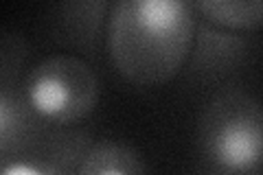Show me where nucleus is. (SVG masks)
Wrapping results in <instances>:
<instances>
[{
	"label": "nucleus",
	"mask_w": 263,
	"mask_h": 175,
	"mask_svg": "<svg viewBox=\"0 0 263 175\" xmlns=\"http://www.w3.org/2000/svg\"><path fill=\"white\" fill-rule=\"evenodd\" d=\"M193 31V5L182 0H119L108 24L110 57L134 86H160L184 64Z\"/></svg>",
	"instance_id": "nucleus-1"
},
{
	"label": "nucleus",
	"mask_w": 263,
	"mask_h": 175,
	"mask_svg": "<svg viewBox=\"0 0 263 175\" xmlns=\"http://www.w3.org/2000/svg\"><path fill=\"white\" fill-rule=\"evenodd\" d=\"M197 143L221 171L263 169V103L239 88L215 94L197 121Z\"/></svg>",
	"instance_id": "nucleus-2"
},
{
	"label": "nucleus",
	"mask_w": 263,
	"mask_h": 175,
	"mask_svg": "<svg viewBox=\"0 0 263 175\" xmlns=\"http://www.w3.org/2000/svg\"><path fill=\"white\" fill-rule=\"evenodd\" d=\"M24 96L42 121L72 125L92 114L99 101V79L75 55H51L31 68Z\"/></svg>",
	"instance_id": "nucleus-3"
},
{
	"label": "nucleus",
	"mask_w": 263,
	"mask_h": 175,
	"mask_svg": "<svg viewBox=\"0 0 263 175\" xmlns=\"http://www.w3.org/2000/svg\"><path fill=\"white\" fill-rule=\"evenodd\" d=\"M108 5L101 0H88V3H64L53 7V37L62 44L72 48H95L101 35L103 13Z\"/></svg>",
	"instance_id": "nucleus-4"
},
{
	"label": "nucleus",
	"mask_w": 263,
	"mask_h": 175,
	"mask_svg": "<svg viewBox=\"0 0 263 175\" xmlns=\"http://www.w3.org/2000/svg\"><path fill=\"white\" fill-rule=\"evenodd\" d=\"M42 119L31 107L27 96L3 83L0 92V149H3V160H9L11 151H22L31 145L37 136Z\"/></svg>",
	"instance_id": "nucleus-5"
},
{
	"label": "nucleus",
	"mask_w": 263,
	"mask_h": 175,
	"mask_svg": "<svg viewBox=\"0 0 263 175\" xmlns=\"http://www.w3.org/2000/svg\"><path fill=\"white\" fill-rule=\"evenodd\" d=\"M77 175H147V166L127 145L99 143L81 155Z\"/></svg>",
	"instance_id": "nucleus-6"
},
{
	"label": "nucleus",
	"mask_w": 263,
	"mask_h": 175,
	"mask_svg": "<svg viewBox=\"0 0 263 175\" xmlns=\"http://www.w3.org/2000/svg\"><path fill=\"white\" fill-rule=\"evenodd\" d=\"M193 11L221 29L254 31L263 27V0H197Z\"/></svg>",
	"instance_id": "nucleus-7"
},
{
	"label": "nucleus",
	"mask_w": 263,
	"mask_h": 175,
	"mask_svg": "<svg viewBox=\"0 0 263 175\" xmlns=\"http://www.w3.org/2000/svg\"><path fill=\"white\" fill-rule=\"evenodd\" d=\"M200 35H197V55L195 64L197 70L213 72L219 68H230L239 57L246 53L248 42L233 35V33H224L209 27V24H200L197 27Z\"/></svg>",
	"instance_id": "nucleus-8"
},
{
	"label": "nucleus",
	"mask_w": 263,
	"mask_h": 175,
	"mask_svg": "<svg viewBox=\"0 0 263 175\" xmlns=\"http://www.w3.org/2000/svg\"><path fill=\"white\" fill-rule=\"evenodd\" d=\"M3 175H68L57 162L48 160H3Z\"/></svg>",
	"instance_id": "nucleus-9"
},
{
	"label": "nucleus",
	"mask_w": 263,
	"mask_h": 175,
	"mask_svg": "<svg viewBox=\"0 0 263 175\" xmlns=\"http://www.w3.org/2000/svg\"><path fill=\"white\" fill-rule=\"evenodd\" d=\"M206 175H243V173H233V171H213V173H206Z\"/></svg>",
	"instance_id": "nucleus-10"
}]
</instances>
